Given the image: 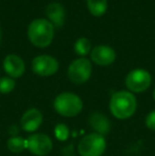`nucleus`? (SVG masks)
Returning <instances> with one entry per match:
<instances>
[{"label": "nucleus", "instance_id": "f257e3e1", "mask_svg": "<svg viewBox=\"0 0 155 156\" xmlns=\"http://www.w3.org/2000/svg\"><path fill=\"white\" fill-rule=\"evenodd\" d=\"M137 109V100L130 91H117L110 100V111L117 119L124 120L132 117Z\"/></svg>", "mask_w": 155, "mask_h": 156}, {"label": "nucleus", "instance_id": "f03ea898", "mask_svg": "<svg viewBox=\"0 0 155 156\" xmlns=\"http://www.w3.org/2000/svg\"><path fill=\"white\" fill-rule=\"evenodd\" d=\"M28 36L31 43L36 47H47L51 44L54 36L53 25L46 19H35L30 23Z\"/></svg>", "mask_w": 155, "mask_h": 156}, {"label": "nucleus", "instance_id": "7ed1b4c3", "mask_svg": "<svg viewBox=\"0 0 155 156\" xmlns=\"http://www.w3.org/2000/svg\"><path fill=\"white\" fill-rule=\"evenodd\" d=\"M55 112L63 117H76L82 112L83 102L78 94L73 93H62L54 99Z\"/></svg>", "mask_w": 155, "mask_h": 156}, {"label": "nucleus", "instance_id": "20e7f679", "mask_svg": "<svg viewBox=\"0 0 155 156\" xmlns=\"http://www.w3.org/2000/svg\"><path fill=\"white\" fill-rule=\"evenodd\" d=\"M105 149V139L98 133L84 136L78 144V151L81 156H102Z\"/></svg>", "mask_w": 155, "mask_h": 156}, {"label": "nucleus", "instance_id": "39448f33", "mask_svg": "<svg viewBox=\"0 0 155 156\" xmlns=\"http://www.w3.org/2000/svg\"><path fill=\"white\" fill-rule=\"evenodd\" d=\"M91 64L87 58H81L75 60L68 67V78L75 84L87 82L91 76Z\"/></svg>", "mask_w": 155, "mask_h": 156}, {"label": "nucleus", "instance_id": "423d86ee", "mask_svg": "<svg viewBox=\"0 0 155 156\" xmlns=\"http://www.w3.org/2000/svg\"><path fill=\"white\" fill-rule=\"evenodd\" d=\"M151 74L145 69H134L125 78V86L133 93H143L150 87Z\"/></svg>", "mask_w": 155, "mask_h": 156}, {"label": "nucleus", "instance_id": "0eeeda50", "mask_svg": "<svg viewBox=\"0 0 155 156\" xmlns=\"http://www.w3.org/2000/svg\"><path fill=\"white\" fill-rule=\"evenodd\" d=\"M28 150L33 155L46 156L53 149L51 138L46 134H34L27 139Z\"/></svg>", "mask_w": 155, "mask_h": 156}, {"label": "nucleus", "instance_id": "6e6552de", "mask_svg": "<svg viewBox=\"0 0 155 156\" xmlns=\"http://www.w3.org/2000/svg\"><path fill=\"white\" fill-rule=\"evenodd\" d=\"M32 70L41 76H50L58 70V62L50 55H38L32 61Z\"/></svg>", "mask_w": 155, "mask_h": 156}, {"label": "nucleus", "instance_id": "1a4fd4ad", "mask_svg": "<svg viewBox=\"0 0 155 156\" xmlns=\"http://www.w3.org/2000/svg\"><path fill=\"white\" fill-rule=\"evenodd\" d=\"M41 123H43V114L37 108H30L26 111L20 119L21 129L28 133L35 132Z\"/></svg>", "mask_w": 155, "mask_h": 156}, {"label": "nucleus", "instance_id": "9d476101", "mask_svg": "<svg viewBox=\"0 0 155 156\" xmlns=\"http://www.w3.org/2000/svg\"><path fill=\"white\" fill-rule=\"evenodd\" d=\"M91 60L97 65L107 66L111 65L116 58V53L114 49L108 46H97L91 51Z\"/></svg>", "mask_w": 155, "mask_h": 156}, {"label": "nucleus", "instance_id": "9b49d317", "mask_svg": "<svg viewBox=\"0 0 155 156\" xmlns=\"http://www.w3.org/2000/svg\"><path fill=\"white\" fill-rule=\"evenodd\" d=\"M3 68L10 78H19L25 72V63L16 54H9L3 61Z\"/></svg>", "mask_w": 155, "mask_h": 156}, {"label": "nucleus", "instance_id": "f8f14e48", "mask_svg": "<svg viewBox=\"0 0 155 156\" xmlns=\"http://www.w3.org/2000/svg\"><path fill=\"white\" fill-rule=\"evenodd\" d=\"M88 122L91 129H93L96 131L95 133H98L102 136L107 134L111 129V122L108 120V118L103 114L99 113V112L91 114L88 118Z\"/></svg>", "mask_w": 155, "mask_h": 156}, {"label": "nucleus", "instance_id": "ddd939ff", "mask_svg": "<svg viewBox=\"0 0 155 156\" xmlns=\"http://www.w3.org/2000/svg\"><path fill=\"white\" fill-rule=\"evenodd\" d=\"M47 13L48 18L50 19V23H53L55 27L61 28L64 25L65 21V11L62 4L58 2H52L47 6Z\"/></svg>", "mask_w": 155, "mask_h": 156}, {"label": "nucleus", "instance_id": "4468645a", "mask_svg": "<svg viewBox=\"0 0 155 156\" xmlns=\"http://www.w3.org/2000/svg\"><path fill=\"white\" fill-rule=\"evenodd\" d=\"M6 147L12 153H21L26 149H28L27 139L20 137V136H13L8 139Z\"/></svg>", "mask_w": 155, "mask_h": 156}, {"label": "nucleus", "instance_id": "2eb2a0df", "mask_svg": "<svg viewBox=\"0 0 155 156\" xmlns=\"http://www.w3.org/2000/svg\"><path fill=\"white\" fill-rule=\"evenodd\" d=\"M87 6L89 12L93 16L100 17L105 13L107 8V1L106 0H87Z\"/></svg>", "mask_w": 155, "mask_h": 156}, {"label": "nucleus", "instance_id": "dca6fc26", "mask_svg": "<svg viewBox=\"0 0 155 156\" xmlns=\"http://www.w3.org/2000/svg\"><path fill=\"white\" fill-rule=\"evenodd\" d=\"M90 48H91V46H90L89 41L87 38H84V37L79 38L75 44L76 53H78L79 55H82V56L86 55V54L90 51Z\"/></svg>", "mask_w": 155, "mask_h": 156}, {"label": "nucleus", "instance_id": "f3484780", "mask_svg": "<svg viewBox=\"0 0 155 156\" xmlns=\"http://www.w3.org/2000/svg\"><path fill=\"white\" fill-rule=\"evenodd\" d=\"M15 81L10 76H3L0 78V94H10L15 88Z\"/></svg>", "mask_w": 155, "mask_h": 156}, {"label": "nucleus", "instance_id": "a211bd4d", "mask_svg": "<svg viewBox=\"0 0 155 156\" xmlns=\"http://www.w3.org/2000/svg\"><path fill=\"white\" fill-rule=\"evenodd\" d=\"M54 136L60 141H65L69 137V129L66 124L58 123L54 127Z\"/></svg>", "mask_w": 155, "mask_h": 156}, {"label": "nucleus", "instance_id": "6ab92c4d", "mask_svg": "<svg viewBox=\"0 0 155 156\" xmlns=\"http://www.w3.org/2000/svg\"><path fill=\"white\" fill-rule=\"evenodd\" d=\"M146 125L149 129L155 131V109L150 112L146 117Z\"/></svg>", "mask_w": 155, "mask_h": 156}, {"label": "nucleus", "instance_id": "aec40b11", "mask_svg": "<svg viewBox=\"0 0 155 156\" xmlns=\"http://www.w3.org/2000/svg\"><path fill=\"white\" fill-rule=\"evenodd\" d=\"M153 99H154V101H155V89H154V91H153Z\"/></svg>", "mask_w": 155, "mask_h": 156}, {"label": "nucleus", "instance_id": "412c9836", "mask_svg": "<svg viewBox=\"0 0 155 156\" xmlns=\"http://www.w3.org/2000/svg\"><path fill=\"white\" fill-rule=\"evenodd\" d=\"M0 41H1V31H0Z\"/></svg>", "mask_w": 155, "mask_h": 156}]
</instances>
